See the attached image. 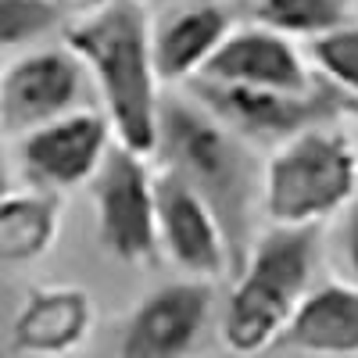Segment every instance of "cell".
<instances>
[{
    "instance_id": "8",
    "label": "cell",
    "mask_w": 358,
    "mask_h": 358,
    "mask_svg": "<svg viewBox=\"0 0 358 358\" xmlns=\"http://www.w3.org/2000/svg\"><path fill=\"white\" fill-rule=\"evenodd\" d=\"M115 140V129L104 111H69L62 118L22 133L18 140V172L29 187L40 190H69L86 179H94L101 169L108 147Z\"/></svg>"
},
{
    "instance_id": "4",
    "label": "cell",
    "mask_w": 358,
    "mask_h": 358,
    "mask_svg": "<svg viewBox=\"0 0 358 358\" xmlns=\"http://www.w3.org/2000/svg\"><path fill=\"white\" fill-rule=\"evenodd\" d=\"M358 158L337 126H315L283 143L262 169V204L273 226H319L355 201Z\"/></svg>"
},
{
    "instance_id": "16",
    "label": "cell",
    "mask_w": 358,
    "mask_h": 358,
    "mask_svg": "<svg viewBox=\"0 0 358 358\" xmlns=\"http://www.w3.org/2000/svg\"><path fill=\"white\" fill-rule=\"evenodd\" d=\"M255 22L283 36L315 40L351 22L348 0H255Z\"/></svg>"
},
{
    "instance_id": "6",
    "label": "cell",
    "mask_w": 358,
    "mask_h": 358,
    "mask_svg": "<svg viewBox=\"0 0 358 358\" xmlns=\"http://www.w3.org/2000/svg\"><path fill=\"white\" fill-rule=\"evenodd\" d=\"M147 155L111 140L101 169L94 172L97 241L126 265H155L158 258V219H155V176Z\"/></svg>"
},
{
    "instance_id": "13",
    "label": "cell",
    "mask_w": 358,
    "mask_h": 358,
    "mask_svg": "<svg viewBox=\"0 0 358 358\" xmlns=\"http://www.w3.org/2000/svg\"><path fill=\"white\" fill-rule=\"evenodd\" d=\"M276 348L315 358H358V283H322L308 290Z\"/></svg>"
},
{
    "instance_id": "12",
    "label": "cell",
    "mask_w": 358,
    "mask_h": 358,
    "mask_svg": "<svg viewBox=\"0 0 358 358\" xmlns=\"http://www.w3.org/2000/svg\"><path fill=\"white\" fill-rule=\"evenodd\" d=\"M90 326H94V301L83 287H33L11 322V351L57 358L76 351Z\"/></svg>"
},
{
    "instance_id": "11",
    "label": "cell",
    "mask_w": 358,
    "mask_h": 358,
    "mask_svg": "<svg viewBox=\"0 0 358 358\" xmlns=\"http://www.w3.org/2000/svg\"><path fill=\"white\" fill-rule=\"evenodd\" d=\"M194 79L248 90H305L315 76L290 36L255 22L248 29H229Z\"/></svg>"
},
{
    "instance_id": "19",
    "label": "cell",
    "mask_w": 358,
    "mask_h": 358,
    "mask_svg": "<svg viewBox=\"0 0 358 358\" xmlns=\"http://www.w3.org/2000/svg\"><path fill=\"white\" fill-rule=\"evenodd\" d=\"M344 262L358 283V194L348 204V219H344Z\"/></svg>"
},
{
    "instance_id": "2",
    "label": "cell",
    "mask_w": 358,
    "mask_h": 358,
    "mask_svg": "<svg viewBox=\"0 0 358 358\" xmlns=\"http://www.w3.org/2000/svg\"><path fill=\"white\" fill-rule=\"evenodd\" d=\"M65 47L97 83L115 140L136 155H151L158 136L162 79L155 72L147 4L143 0H104L97 11H90L69 29Z\"/></svg>"
},
{
    "instance_id": "5",
    "label": "cell",
    "mask_w": 358,
    "mask_h": 358,
    "mask_svg": "<svg viewBox=\"0 0 358 358\" xmlns=\"http://www.w3.org/2000/svg\"><path fill=\"white\" fill-rule=\"evenodd\" d=\"M187 86V94H194L248 143H283L305 129L337 126L341 118L358 115V97L322 76L305 90H248L208 79H190Z\"/></svg>"
},
{
    "instance_id": "7",
    "label": "cell",
    "mask_w": 358,
    "mask_h": 358,
    "mask_svg": "<svg viewBox=\"0 0 358 358\" xmlns=\"http://www.w3.org/2000/svg\"><path fill=\"white\" fill-rule=\"evenodd\" d=\"M212 280H172L143 294L118 334V358H190L212 319Z\"/></svg>"
},
{
    "instance_id": "17",
    "label": "cell",
    "mask_w": 358,
    "mask_h": 358,
    "mask_svg": "<svg viewBox=\"0 0 358 358\" xmlns=\"http://www.w3.org/2000/svg\"><path fill=\"white\" fill-rule=\"evenodd\" d=\"M308 57L322 79L358 97V22L337 25L330 33L308 40Z\"/></svg>"
},
{
    "instance_id": "18",
    "label": "cell",
    "mask_w": 358,
    "mask_h": 358,
    "mask_svg": "<svg viewBox=\"0 0 358 358\" xmlns=\"http://www.w3.org/2000/svg\"><path fill=\"white\" fill-rule=\"evenodd\" d=\"M65 22L54 0H0V50L33 43Z\"/></svg>"
},
{
    "instance_id": "20",
    "label": "cell",
    "mask_w": 358,
    "mask_h": 358,
    "mask_svg": "<svg viewBox=\"0 0 358 358\" xmlns=\"http://www.w3.org/2000/svg\"><path fill=\"white\" fill-rule=\"evenodd\" d=\"M54 4L62 8V11H69V8H72V11H97L104 0H54Z\"/></svg>"
},
{
    "instance_id": "3",
    "label": "cell",
    "mask_w": 358,
    "mask_h": 358,
    "mask_svg": "<svg viewBox=\"0 0 358 358\" xmlns=\"http://www.w3.org/2000/svg\"><path fill=\"white\" fill-rule=\"evenodd\" d=\"M315 255L319 226H273L255 236L222 308L219 334L226 351L251 358L265 348H276L283 326L308 294Z\"/></svg>"
},
{
    "instance_id": "21",
    "label": "cell",
    "mask_w": 358,
    "mask_h": 358,
    "mask_svg": "<svg viewBox=\"0 0 358 358\" xmlns=\"http://www.w3.org/2000/svg\"><path fill=\"white\" fill-rule=\"evenodd\" d=\"M8 190H15V187H11V176H8L4 169H0V197H4Z\"/></svg>"
},
{
    "instance_id": "22",
    "label": "cell",
    "mask_w": 358,
    "mask_h": 358,
    "mask_svg": "<svg viewBox=\"0 0 358 358\" xmlns=\"http://www.w3.org/2000/svg\"><path fill=\"white\" fill-rule=\"evenodd\" d=\"M143 4H176V0H143Z\"/></svg>"
},
{
    "instance_id": "10",
    "label": "cell",
    "mask_w": 358,
    "mask_h": 358,
    "mask_svg": "<svg viewBox=\"0 0 358 358\" xmlns=\"http://www.w3.org/2000/svg\"><path fill=\"white\" fill-rule=\"evenodd\" d=\"M155 219H158V248L187 276L194 280L229 276L222 229L212 208L169 169L155 176Z\"/></svg>"
},
{
    "instance_id": "9",
    "label": "cell",
    "mask_w": 358,
    "mask_h": 358,
    "mask_svg": "<svg viewBox=\"0 0 358 358\" xmlns=\"http://www.w3.org/2000/svg\"><path fill=\"white\" fill-rule=\"evenodd\" d=\"M83 97L86 65L69 47L33 50L0 76V129L22 136L50 118L79 111Z\"/></svg>"
},
{
    "instance_id": "14",
    "label": "cell",
    "mask_w": 358,
    "mask_h": 358,
    "mask_svg": "<svg viewBox=\"0 0 358 358\" xmlns=\"http://www.w3.org/2000/svg\"><path fill=\"white\" fill-rule=\"evenodd\" d=\"M233 29L229 11L219 0H190L176 8L158 29H151V50H155V72L162 83H183L194 79L204 62L215 54V47Z\"/></svg>"
},
{
    "instance_id": "15",
    "label": "cell",
    "mask_w": 358,
    "mask_h": 358,
    "mask_svg": "<svg viewBox=\"0 0 358 358\" xmlns=\"http://www.w3.org/2000/svg\"><path fill=\"white\" fill-rule=\"evenodd\" d=\"M62 229L57 190H8L0 197V268H22L40 262Z\"/></svg>"
},
{
    "instance_id": "1",
    "label": "cell",
    "mask_w": 358,
    "mask_h": 358,
    "mask_svg": "<svg viewBox=\"0 0 358 358\" xmlns=\"http://www.w3.org/2000/svg\"><path fill=\"white\" fill-rule=\"evenodd\" d=\"M151 155H158L162 169L176 172L212 208L233 280L248 262L255 241L251 215L262 194V169L251 155V143L208 111L194 94H162Z\"/></svg>"
}]
</instances>
